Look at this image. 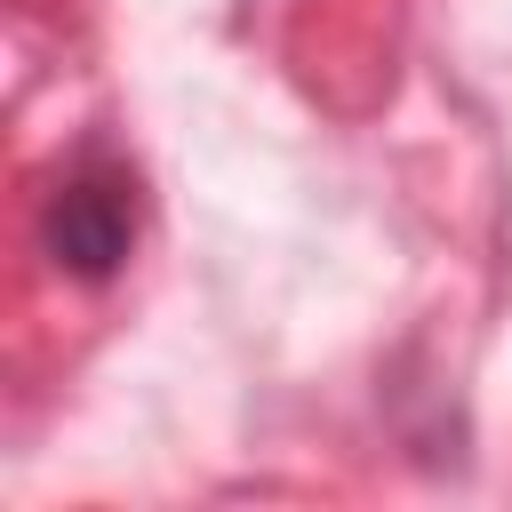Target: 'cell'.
I'll list each match as a JSON object with an SVG mask.
<instances>
[{"label": "cell", "mask_w": 512, "mask_h": 512, "mask_svg": "<svg viewBox=\"0 0 512 512\" xmlns=\"http://www.w3.org/2000/svg\"><path fill=\"white\" fill-rule=\"evenodd\" d=\"M40 248L72 280H112L136 248V184L112 160H80L48 200H40Z\"/></svg>", "instance_id": "6da1fadb"}]
</instances>
